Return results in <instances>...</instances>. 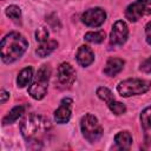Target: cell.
<instances>
[{
  "mask_svg": "<svg viewBox=\"0 0 151 151\" xmlns=\"http://www.w3.org/2000/svg\"><path fill=\"white\" fill-rule=\"evenodd\" d=\"M1 59L6 64H11L18 60L27 50L28 42L26 38L18 33L11 32L1 40Z\"/></svg>",
  "mask_w": 151,
  "mask_h": 151,
  "instance_id": "cell-1",
  "label": "cell"
},
{
  "mask_svg": "<svg viewBox=\"0 0 151 151\" xmlns=\"http://www.w3.org/2000/svg\"><path fill=\"white\" fill-rule=\"evenodd\" d=\"M51 129L50 120L40 114H29L20 124L22 137L28 142H39Z\"/></svg>",
  "mask_w": 151,
  "mask_h": 151,
  "instance_id": "cell-2",
  "label": "cell"
},
{
  "mask_svg": "<svg viewBox=\"0 0 151 151\" xmlns=\"http://www.w3.org/2000/svg\"><path fill=\"white\" fill-rule=\"evenodd\" d=\"M50 74H51V68L47 65H42L39 68L34 81L28 87V94L32 98H34L37 100H40L46 96L47 87H48Z\"/></svg>",
  "mask_w": 151,
  "mask_h": 151,
  "instance_id": "cell-3",
  "label": "cell"
},
{
  "mask_svg": "<svg viewBox=\"0 0 151 151\" xmlns=\"http://www.w3.org/2000/svg\"><path fill=\"white\" fill-rule=\"evenodd\" d=\"M151 87V81L144 79H126L118 84L117 91L122 97L138 96L147 92Z\"/></svg>",
  "mask_w": 151,
  "mask_h": 151,
  "instance_id": "cell-4",
  "label": "cell"
},
{
  "mask_svg": "<svg viewBox=\"0 0 151 151\" xmlns=\"http://www.w3.org/2000/svg\"><path fill=\"white\" fill-rule=\"evenodd\" d=\"M80 129H81L83 136L90 143L98 142L100 139V137L103 136V127L99 124L97 117H94L93 114H90V113L85 114L81 118Z\"/></svg>",
  "mask_w": 151,
  "mask_h": 151,
  "instance_id": "cell-5",
  "label": "cell"
},
{
  "mask_svg": "<svg viewBox=\"0 0 151 151\" xmlns=\"http://www.w3.org/2000/svg\"><path fill=\"white\" fill-rule=\"evenodd\" d=\"M151 14V0H136L125 9V17L131 22H136L144 15Z\"/></svg>",
  "mask_w": 151,
  "mask_h": 151,
  "instance_id": "cell-6",
  "label": "cell"
},
{
  "mask_svg": "<svg viewBox=\"0 0 151 151\" xmlns=\"http://www.w3.org/2000/svg\"><path fill=\"white\" fill-rule=\"evenodd\" d=\"M106 19V13L100 7H94L85 11L81 15V21L88 27H99L104 24Z\"/></svg>",
  "mask_w": 151,
  "mask_h": 151,
  "instance_id": "cell-7",
  "label": "cell"
},
{
  "mask_svg": "<svg viewBox=\"0 0 151 151\" xmlns=\"http://www.w3.org/2000/svg\"><path fill=\"white\" fill-rule=\"evenodd\" d=\"M127 35H129L127 25L123 20H118L112 26L110 33V42L114 46H120L126 41Z\"/></svg>",
  "mask_w": 151,
  "mask_h": 151,
  "instance_id": "cell-8",
  "label": "cell"
},
{
  "mask_svg": "<svg viewBox=\"0 0 151 151\" xmlns=\"http://www.w3.org/2000/svg\"><path fill=\"white\" fill-rule=\"evenodd\" d=\"M76 80V71L68 63H63L58 67V81L63 86H72Z\"/></svg>",
  "mask_w": 151,
  "mask_h": 151,
  "instance_id": "cell-9",
  "label": "cell"
},
{
  "mask_svg": "<svg viewBox=\"0 0 151 151\" xmlns=\"http://www.w3.org/2000/svg\"><path fill=\"white\" fill-rule=\"evenodd\" d=\"M71 104L72 100L70 98H65L61 100L59 107L54 112V119L59 124H65L71 118Z\"/></svg>",
  "mask_w": 151,
  "mask_h": 151,
  "instance_id": "cell-10",
  "label": "cell"
},
{
  "mask_svg": "<svg viewBox=\"0 0 151 151\" xmlns=\"http://www.w3.org/2000/svg\"><path fill=\"white\" fill-rule=\"evenodd\" d=\"M140 124L144 132V142L151 145V106L144 109L140 113Z\"/></svg>",
  "mask_w": 151,
  "mask_h": 151,
  "instance_id": "cell-11",
  "label": "cell"
},
{
  "mask_svg": "<svg viewBox=\"0 0 151 151\" xmlns=\"http://www.w3.org/2000/svg\"><path fill=\"white\" fill-rule=\"evenodd\" d=\"M76 58H77V61H78V64H79L80 66L86 67V66H88V65H91V64L93 63V60H94V54H93L92 50H91L88 46L83 45V46H80V47L78 48Z\"/></svg>",
  "mask_w": 151,
  "mask_h": 151,
  "instance_id": "cell-12",
  "label": "cell"
},
{
  "mask_svg": "<svg viewBox=\"0 0 151 151\" xmlns=\"http://www.w3.org/2000/svg\"><path fill=\"white\" fill-rule=\"evenodd\" d=\"M124 67V60L119 58H111L107 60L105 67H104V73L109 77H113L118 74Z\"/></svg>",
  "mask_w": 151,
  "mask_h": 151,
  "instance_id": "cell-13",
  "label": "cell"
},
{
  "mask_svg": "<svg viewBox=\"0 0 151 151\" xmlns=\"http://www.w3.org/2000/svg\"><path fill=\"white\" fill-rule=\"evenodd\" d=\"M114 142L119 149L127 150V149H130V146L132 144V136L129 131H120L116 134Z\"/></svg>",
  "mask_w": 151,
  "mask_h": 151,
  "instance_id": "cell-14",
  "label": "cell"
},
{
  "mask_svg": "<svg viewBox=\"0 0 151 151\" xmlns=\"http://www.w3.org/2000/svg\"><path fill=\"white\" fill-rule=\"evenodd\" d=\"M57 47H58V42L55 40H47L45 42H41L35 52L39 57L44 58V57H47L48 54H51Z\"/></svg>",
  "mask_w": 151,
  "mask_h": 151,
  "instance_id": "cell-15",
  "label": "cell"
},
{
  "mask_svg": "<svg viewBox=\"0 0 151 151\" xmlns=\"http://www.w3.org/2000/svg\"><path fill=\"white\" fill-rule=\"evenodd\" d=\"M24 112H25V107H24L22 105H19V106L13 107V109L8 112V114L2 119V124H4V125L13 124L14 122H17V120L24 114Z\"/></svg>",
  "mask_w": 151,
  "mask_h": 151,
  "instance_id": "cell-16",
  "label": "cell"
},
{
  "mask_svg": "<svg viewBox=\"0 0 151 151\" xmlns=\"http://www.w3.org/2000/svg\"><path fill=\"white\" fill-rule=\"evenodd\" d=\"M32 77H33V70H32V67H25V68H22L20 71V73L18 74V78H17L18 87H25L32 80Z\"/></svg>",
  "mask_w": 151,
  "mask_h": 151,
  "instance_id": "cell-17",
  "label": "cell"
},
{
  "mask_svg": "<svg viewBox=\"0 0 151 151\" xmlns=\"http://www.w3.org/2000/svg\"><path fill=\"white\" fill-rule=\"evenodd\" d=\"M84 39L92 44H100L105 39V32L104 31H94V32H87L84 37Z\"/></svg>",
  "mask_w": 151,
  "mask_h": 151,
  "instance_id": "cell-18",
  "label": "cell"
},
{
  "mask_svg": "<svg viewBox=\"0 0 151 151\" xmlns=\"http://www.w3.org/2000/svg\"><path fill=\"white\" fill-rule=\"evenodd\" d=\"M97 96H98L101 100H104L106 104H109L110 101H112V100L114 99L113 93H112L107 87H103V86L97 90Z\"/></svg>",
  "mask_w": 151,
  "mask_h": 151,
  "instance_id": "cell-19",
  "label": "cell"
},
{
  "mask_svg": "<svg viewBox=\"0 0 151 151\" xmlns=\"http://www.w3.org/2000/svg\"><path fill=\"white\" fill-rule=\"evenodd\" d=\"M107 106H109V109L111 110V112H113V113L117 114V116L123 114V113H125V111H126L125 105H124L123 103H120V101H116L114 99H113L112 101H110V103L107 104Z\"/></svg>",
  "mask_w": 151,
  "mask_h": 151,
  "instance_id": "cell-20",
  "label": "cell"
},
{
  "mask_svg": "<svg viewBox=\"0 0 151 151\" xmlns=\"http://www.w3.org/2000/svg\"><path fill=\"white\" fill-rule=\"evenodd\" d=\"M6 15L12 20H18L21 17V11H20V8L18 6L11 5V6H8L6 8Z\"/></svg>",
  "mask_w": 151,
  "mask_h": 151,
  "instance_id": "cell-21",
  "label": "cell"
},
{
  "mask_svg": "<svg viewBox=\"0 0 151 151\" xmlns=\"http://www.w3.org/2000/svg\"><path fill=\"white\" fill-rule=\"evenodd\" d=\"M35 39H37V41H39L40 44L47 41V40H48V31H47V28H45V27H39V28L35 31Z\"/></svg>",
  "mask_w": 151,
  "mask_h": 151,
  "instance_id": "cell-22",
  "label": "cell"
},
{
  "mask_svg": "<svg viewBox=\"0 0 151 151\" xmlns=\"http://www.w3.org/2000/svg\"><path fill=\"white\" fill-rule=\"evenodd\" d=\"M139 70H140L142 72H144V73H151V57H149L147 59H145V60L142 63Z\"/></svg>",
  "mask_w": 151,
  "mask_h": 151,
  "instance_id": "cell-23",
  "label": "cell"
},
{
  "mask_svg": "<svg viewBox=\"0 0 151 151\" xmlns=\"http://www.w3.org/2000/svg\"><path fill=\"white\" fill-rule=\"evenodd\" d=\"M145 38H146V42L151 46V21H149L145 26Z\"/></svg>",
  "mask_w": 151,
  "mask_h": 151,
  "instance_id": "cell-24",
  "label": "cell"
},
{
  "mask_svg": "<svg viewBox=\"0 0 151 151\" xmlns=\"http://www.w3.org/2000/svg\"><path fill=\"white\" fill-rule=\"evenodd\" d=\"M0 96H1V103H2V104H4V103L9 98V93H8V92H6L5 90H1V94H0Z\"/></svg>",
  "mask_w": 151,
  "mask_h": 151,
  "instance_id": "cell-25",
  "label": "cell"
}]
</instances>
